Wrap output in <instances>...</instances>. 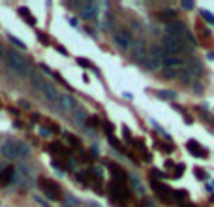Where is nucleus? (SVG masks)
I'll use <instances>...</instances> for the list:
<instances>
[{
    "label": "nucleus",
    "mask_w": 214,
    "mask_h": 207,
    "mask_svg": "<svg viewBox=\"0 0 214 207\" xmlns=\"http://www.w3.org/2000/svg\"><path fill=\"white\" fill-rule=\"evenodd\" d=\"M164 166H165V168H173L175 164H173V160H165V164H164Z\"/></svg>",
    "instance_id": "obj_39"
},
{
    "label": "nucleus",
    "mask_w": 214,
    "mask_h": 207,
    "mask_svg": "<svg viewBox=\"0 0 214 207\" xmlns=\"http://www.w3.org/2000/svg\"><path fill=\"white\" fill-rule=\"evenodd\" d=\"M58 107L64 109V111H75V109H77L75 98L70 96V94H60V96H58Z\"/></svg>",
    "instance_id": "obj_10"
},
{
    "label": "nucleus",
    "mask_w": 214,
    "mask_h": 207,
    "mask_svg": "<svg viewBox=\"0 0 214 207\" xmlns=\"http://www.w3.org/2000/svg\"><path fill=\"white\" fill-rule=\"evenodd\" d=\"M6 60H8L9 68H11V70H15L21 77L30 75V72H28V62H26V60L23 58V55H21V53H17L15 49H11V51H8V53H6Z\"/></svg>",
    "instance_id": "obj_3"
},
{
    "label": "nucleus",
    "mask_w": 214,
    "mask_h": 207,
    "mask_svg": "<svg viewBox=\"0 0 214 207\" xmlns=\"http://www.w3.org/2000/svg\"><path fill=\"white\" fill-rule=\"evenodd\" d=\"M58 53H62V55H68V51H66L64 47H60V45H58Z\"/></svg>",
    "instance_id": "obj_40"
},
{
    "label": "nucleus",
    "mask_w": 214,
    "mask_h": 207,
    "mask_svg": "<svg viewBox=\"0 0 214 207\" xmlns=\"http://www.w3.org/2000/svg\"><path fill=\"white\" fill-rule=\"evenodd\" d=\"M39 134H41V136H49L51 130H49V128H39Z\"/></svg>",
    "instance_id": "obj_37"
},
{
    "label": "nucleus",
    "mask_w": 214,
    "mask_h": 207,
    "mask_svg": "<svg viewBox=\"0 0 214 207\" xmlns=\"http://www.w3.org/2000/svg\"><path fill=\"white\" fill-rule=\"evenodd\" d=\"M39 188L43 190V194L53 200V202H58L60 200V187L55 183V181H49V179H39Z\"/></svg>",
    "instance_id": "obj_6"
},
{
    "label": "nucleus",
    "mask_w": 214,
    "mask_h": 207,
    "mask_svg": "<svg viewBox=\"0 0 214 207\" xmlns=\"http://www.w3.org/2000/svg\"><path fill=\"white\" fill-rule=\"evenodd\" d=\"M41 92H43V96H45V100L47 102H51V104H58V92H56V89L49 83V81H45L43 83V87H41Z\"/></svg>",
    "instance_id": "obj_9"
},
{
    "label": "nucleus",
    "mask_w": 214,
    "mask_h": 207,
    "mask_svg": "<svg viewBox=\"0 0 214 207\" xmlns=\"http://www.w3.org/2000/svg\"><path fill=\"white\" fill-rule=\"evenodd\" d=\"M86 123H88L90 126H98V124H100V119H98L96 115H92V117H88V119H86Z\"/></svg>",
    "instance_id": "obj_27"
},
{
    "label": "nucleus",
    "mask_w": 214,
    "mask_h": 207,
    "mask_svg": "<svg viewBox=\"0 0 214 207\" xmlns=\"http://www.w3.org/2000/svg\"><path fill=\"white\" fill-rule=\"evenodd\" d=\"M177 170H179V172H177V177H180V175H182V172H184V164H179V166H177Z\"/></svg>",
    "instance_id": "obj_35"
},
{
    "label": "nucleus",
    "mask_w": 214,
    "mask_h": 207,
    "mask_svg": "<svg viewBox=\"0 0 214 207\" xmlns=\"http://www.w3.org/2000/svg\"><path fill=\"white\" fill-rule=\"evenodd\" d=\"M175 96H177V92H173V90H158V98H162V100H175Z\"/></svg>",
    "instance_id": "obj_17"
},
{
    "label": "nucleus",
    "mask_w": 214,
    "mask_h": 207,
    "mask_svg": "<svg viewBox=\"0 0 214 207\" xmlns=\"http://www.w3.org/2000/svg\"><path fill=\"white\" fill-rule=\"evenodd\" d=\"M15 153H17V158H28L30 156V147L23 141H15Z\"/></svg>",
    "instance_id": "obj_15"
},
{
    "label": "nucleus",
    "mask_w": 214,
    "mask_h": 207,
    "mask_svg": "<svg viewBox=\"0 0 214 207\" xmlns=\"http://www.w3.org/2000/svg\"><path fill=\"white\" fill-rule=\"evenodd\" d=\"M88 117H86V113L83 111V109H75V121L77 123H83V121H86Z\"/></svg>",
    "instance_id": "obj_21"
},
{
    "label": "nucleus",
    "mask_w": 214,
    "mask_h": 207,
    "mask_svg": "<svg viewBox=\"0 0 214 207\" xmlns=\"http://www.w3.org/2000/svg\"><path fill=\"white\" fill-rule=\"evenodd\" d=\"M109 143H111V145H113L117 151H120V153H126V151H124V147H122V145H120V143H118V141L113 138V136H109Z\"/></svg>",
    "instance_id": "obj_23"
},
{
    "label": "nucleus",
    "mask_w": 214,
    "mask_h": 207,
    "mask_svg": "<svg viewBox=\"0 0 214 207\" xmlns=\"http://www.w3.org/2000/svg\"><path fill=\"white\" fill-rule=\"evenodd\" d=\"M38 40H39L41 43H45V45L49 43V38H47V36H43V34H38Z\"/></svg>",
    "instance_id": "obj_30"
},
{
    "label": "nucleus",
    "mask_w": 214,
    "mask_h": 207,
    "mask_svg": "<svg viewBox=\"0 0 214 207\" xmlns=\"http://www.w3.org/2000/svg\"><path fill=\"white\" fill-rule=\"evenodd\" d=\"M8 38H9V41H11V43H13V45H17V47H19V49H24V43H23V41H21V40H17V38H15V36H11V34H9V36H8Z\"/></svg>",
    "instance_id": "obj_24"
},
{
    "label": "nucleus",
    "mask_w": 214,
    "mask_h": 207,
    "mask_svg": "<svg viewBox=\"0 0 214 207\" xmlns=\"http://www.w3.org/2000/svg\"><path fill=\"white\" fill-rule=\"evenodd\" d=\"M173 17H175V9H165V11L160 13V19H162V21H169V23H171Z\"/></svg>",
    "instance_id": "obj_19"
},
{
    "label": "nucleus",
    "mask_w": 214,
    "mask_h": 207,
    "mask_svg": "<svg viewBox=\"0 0 214 207\" xmlns=\"http://www.w3.org/2000/svg\"><path fill=\"white\" fill-rule=\"evenodd\" d=\"M196 177H197V179H205L207 175H205V173H201V168H196Z\"/></svg>",
    "instance_id": "obj_32"
},
{
    "label": "nucleus",
    "mask_w": 214,
    "mask_h": 207,
    "mask_svg": "<svg viewBox=\"0 0 214 207\" xmlns=\"http://www.w3.org/2000/svg\"><path fill=\"white\" fill-rule=\"evenodd\" d=\"M30 83H32V87H34V89L41 90V87H43L45 79H43L41 75H38V74H32V75H30Z\"/></svg>",
    "instance_id": "obj_16"
},
{
    "label": "nucleus",
    "mask_w": 214,
    "mask_h": 207,
    "mask_svg": "<svg viewBox=\"0 0 214 207\" xmlns=\"http://www.w3.org/2000/svg\"><path fill=\"white\" fill-rule=\"evenodd\" d=\"M167 34H171V36H177V38L184 40V41H186V43H190L192 47H196V45H197V41H196V38H194V34L186 28V25H184L182 21H171V23H167Z\"/></svg>",
    "instance_id": "obj_2"
},
{
    "label": "nucleus",
    "mask_w": 214,
    "mask_h": 207,
    "mask_svg": "<svg viewBox=\"0 0 214 207\" xmlns=\"http://www.w3.org/2000/svg\"><path fill=\"white\" fill-rule=\"evenodd\" d=\"M64 136H66V139H68V143H70L71 147H79V138H75L73 134H68V132H66Z\"/></svg>",
    "instance_id": "obj_20"
},
{
    "label": "nucleus",
    "mask_w": 214,
    "mask_h": 207,
    "mask_svg": "<svg viewBox=\"0 0 214 207\" xmlns=\"http://www.w3.org/2000/svg\"><path fill=\"white\" fill-rule=\"evenodd\" d=\"M201 17H205V21H207V23L214 25V15L211 13V11H207V9H201Z\"/></svg>",
    "instance_id": "obj_22"
},
{
    "label": "nucleus",
    "mask_w": 214,
    "mask_h": 207,
    "mask_svg": "<svg viewBox=\"0 0 214 207\" xmlns=\"http://www.w3.org/2000/svg\"><path fill=\"white\" fill-rule=\"evenodd\" d=\"M109 190H111V198H113L115 204H118V205H126V204L130 202V196H132V194H130V188H128L126 185L117 183V181H111Z\"/></svg>",
    "instance_id": "obj_4"
},
{
    "label": "nucleus",
    "mask_w": 214,
    "mask_h": 207,
    "mask_svg": "<svg viewBox=\"0 0 214 207\" xmlns=\"http://www.w3.org/2000/svg\"><path fill=\"white\" fill-rule=\"evenodd\" d=\"M201 119H205V121H209V123L212 121V117H211V115H209L207 111H201Z\"/></svg>",
    "instance_id": "obj_33"
},
{
    "label": "nucleus",
    "mask_w": 214,
    "mask_h": 207,
    "mask_svg": "<svg viewBox=\"0 0 214 207\" xmlns=\"http://www.w3.org/2000/svg\"><path fill=\"white\" fill-rule=\"evenodd\" d=\"M81 205V202L77 200V198H73V196H66V200H64V207H79Z\"/></svg>",
    "instance_id": "obj_18"
},
{
    "label": "nucleus",
    "mask_w": 214,
    "mask_h": 207,
    "mask_svg": "<svg viewBox=\"0 0 214 207\" xmlns=\"http://www.w3.org/2000/svg\"><path fill=\"white\" fill-rule=\"evenodd\" d=\"M0 57H4V47L0 45Z\"/></svg>",
    "instance_id": "obj_44"
},
{
    "label": "nucleus",
    "mask_w": 214,
    "mask_h": 207,
    "mask_svg": "<svg viewBox=\"0 0 214 207\" xmlns=\"http://www.w3.org/2000/svg\"><path fill=\"white\" fill-rule=\"evenodd\" d=\"M103 128H105V132H107L109 136H113V132H115V126H113L111 123H105V124H103Z\"/></svg>",
    "instance_id": "obj_29"
},
{
    "label": "nucleus",
    "mask_w": 214,
    "mask_h": 207,
    "mask_svg": "<svg viewBox=\"0 0 214 207\" xmlns=\"http://www.w3.org/2000/svg\"><path fill=\"white\" fill-rule=\"evenodd\" d=\"M186 149L190 151V155H194L196 158H207V151L196 141V139H190L188 143H186Z\"/></svg>",
    "instance_id": "obj_11"
},
{
    "label": "nucleus",
    "mask_w": 214,
    "mask_h": 207,
    "mask_svg": "<svg viewBox=\"0 0 214 207\" xmlns=\"http://www.w3.org/2000/svg\"><path fill=\"white\" fill-rule=\"evenodd\" d=\"M41 70H43V72H47V74H53V72H51V70H49V68H47L45 64H41Z\"/></svg>",
    "instance_id": "obj_41"
},
{
    "label": "nucleus",
    "mask_w": 214,
    "mask_h": 207,
    "mask_svg": "<svg viewBox=\"0 0 214 207\" xmlns=\"http://www.w3.org/2000/svg\"><path fill=\"white\" fill-rule=\"evenodd\" d=\"M113 40H115V43H117L120 49H130L132 43H133L132 32H128V30H118V32L113 36Z\"/></svg>",
    "instance_id": "obj_7"
},
{
    "label": "nucleus",
    "mask_w": 214,
    "mask_h": 207,
    "mask_svg": "<svg viewBox=\"0 0 214 207\" xmlns=\"http://www.w3.org/2000/svg\"><path fill=\"white\" fill-rule=\"evenodd\" d=\"M19 107H24V109H30V104L26 100H19Z\"/></svg>",
    "instance_id": "obj_31"
},
{
    "label": "nucleus",
    "mask_w": 214,
    "mask_h": 207,
    "mask_svg": "<svg viewBox=\"0 0 214 207\" xmlns=\"http://www.w3.org/2000/svg\"><path fill=\"white\" fill-rule=\"evenodd\" d=\"M150 185H152V190L156 192L158 200H162L164 204H173V190L167 185H164L162 181H156V179H152Z\"/></svg>",
    "instance_id": "obj_5"
},
{
    "label": "nucleus",
    "mask_w": 214,
    "mask_h": 207,
    "mask_svg": "<svg viewBox=\"0 0 214 207\" xmlns=\"http://www.w3.org/2000/svg\"><path fill=\"white\" fill-rule=\"evenodd\" d=\"M13 181H15V168H11V166L4 168V170L0 172V185H2V187H8V185H11Z\"/></svg>",
    "instance_id": "obj_13"
},
{
    "label": "nucleus",
    "mask_w": 214,
    "mask_h": 207,
    "mask_svg": "<svg viewBox=\"0 0 214 207\" xmlns=\"http://www.w3.org/2000/svg\"><path fill=\"white\" fill-rule=\"evenodd\" d=\"M96 13H98L96 2H83V6H81V15H83L85 19H94Z\"/></svg>",
    "instance_id": "obj_14"
},
{
    "label": "nucleus",
    "mask_w": 214,
    "mask_h": 207,
    "mask_svg": "<svg viewBox=\"0 0 214 207\" xmlns=\"http://www.w3.org/2000/svg\"><path fill=\"white\" fill-rule=\"evenodd\" d=\"M162 47L173 57H180L184 53H192L194 51V47L190 43H186L184 40H180L177 36H171V34H164L162 36Z\"/></svg>",
    "instance_id": "obj_1"
},
{
    "label": "nucleus",
    "mask_w": 214,
    "mask_h": 207,
    "mask_svg": "<svg viewBox=\"0 0 214 207\" xmlns=\"http://www.w3.org/2000/svg\"><path fill=\"white\" fill-rule=\"evenodd\" d=\"M154 177H160V179H164V177H165V173H164V172H152V179H154Z\"/></svg>",
    "instance_id": "obj_34"
},
{
    "label": "nucleus",
    "mask_w": 214,
    "mask_h": 207,
    "mask_svg": "<svg viewBox=\"0 0 214 207\" xmlns=\"http://www.w3.org/2000/svg\"><path fill=\"white\" fill-rule=\"evenodd\" d=\"M194 4H196L194 0H182V2H180V6H182L184 9H192V8H194Z\"/></svg>",
    "instance_id": "obj_26"
},
{
    "label": "nucleus",
    "mask_w": 214,
    "mask_h": 207,
    "mask_svg": "<svg viewBox=\"0 0 214 207\" xmlns=\"http://www.w3.org/2000/svg\"><path fill=\"white\" fill-rule=\"evenodd\" d=\"M70 25L71 26H77V19H70Z\"/></svg>",
    "instance_id": "obj_42"
},
{
    "label": "nucleus",
    "mask_w": 214,
    "mask_h": 207,
    "mask_svg": "<svg viewBox=\"0 0 214 207\" xmlns=\"http://www.w3.org/2000/svg\"><path fill=\"white\" fill-rule=\"evenodd\" d=\"M182 207H197V205H194V204H184Z\"/></svg>",
    "instance_id": "obj_43"
},
{
    "label": "nucleus",
    "mask_w": 214,
    "mask_h": 207,
    "mask_svg": "<svg viewBox=\"0 0 214 207\" xmlns=\"http://www.w3.org/2000/svg\"><path fill=\"white\" fill-rule=\"evenodd\" d=\"M77 64H81L83 68H90V66H92V62L86 60V58H77Z\"/></svg>",
    "instance_id": "obj_28"
},
{
    "label": "nucleus",
    "mask_w": 214,
    "mask_h": 207,
    "mask_svg": "<svg viewBox=\"0 0 214 207\" xmlns=\"http://www.w3.org/2000/svg\"><path fill=\"white\" fill-rule=\"evenodd\" d=\"M109 168H111V175H113V181H117V183H122V185H126V181H128V173L118 166V164H109Z\"/></svg>",
    "instance_id": "obj_12"
},
{
    "label": "nucleus",
    "mask_w": 214,
    "mask_h": 207,
    "mask_svg": "<svg viewBox=\"0 0 214 207\" xmlns=\"http://www.w3.org/2000/svg\"><path fill=\"white\" fill-rule=\"evenodd\" d=\"M26 23H28V25H36V19H34L32 15H28V17H26Z\"/></svg>",
    "instance_id": "obj_38"
},
{
    "label": "nucleus",
    "mask_w": 214,
    "mask_h": 207,
    "mask_svg": "<svg viewBox=\"0 0 214 207\" xmlns=\"http://www.w3.org/2000/svg\"><path fill=\"white\" fill-rule=\"evenodd\" d=\"M0 155L8 160H15L17 158V153H15V141L13 139H6L0 147Z\"/></svg>",
    "instance_id": "obj_8"
},
{
    "label": "nucleus",
    "mask_w": 214,
    "mask_h": 207,
    "mask_svg": "<svg viewBox=\"0 0 214 207\" xmlns=\"http://www.w3.org/2000/svg\"><path fill=\"white\" fill-rule=\"evenodd\" d=\"M128 179H132V181H133V188H135L137 192H141V194H143V187H141V183L137 181V177H130V175H128Z\"/></svg>",
    "instance_id": "obj_25"
},
{
    "label": "nucleus",
    "mask_w": 214,
    "mask_h": 207,
    "mask_svg": "<svg viewBox=\"0 0 214 207\" xmlns=\"http://www.w3.org/2000/svg\"><path fill=\"white\" fill-rule=\"evenodd\" d=\"M19 13H21V15H24V17H28V15H30L26 8H19Z\"/></svg>",
    "instance_id": "obj_36"
}]
</instances>
